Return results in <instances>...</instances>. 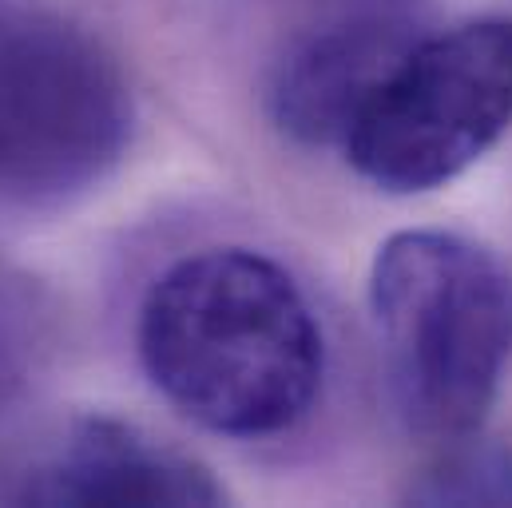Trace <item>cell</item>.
I'll use <instances>...</instances> for the list:
<instances>
[{
    "label": "cell",
    "mask_w": 512,
    "mask_h": 508,
    "mask_svg": "<svg viewBox=\"0 0 512 508\" xmlns=\"http://www.w3.org/2000/svg\"><path fill=\"white\" fill-rule=\"evenodd\" d=\"M0 366H4V326H0Z\"/></svg>",
    "instance_id": "cell-7"
},
{
    "label": "cell",
    "mask_w": 512,
    "mask_h": 508,
    "mask_svg": "<svg viewBox=\"0 0 512 508\" xmlns=\"http://www.w3.org/2000/svg\"><path fill=\"white\" fill-rule=\"evenodd\" d=\"M24 505H223L227 489L191 453L120 417H80L24 477Z\"/></svg>",
    "instance_id": "cell-6"
},
{
    "label": "cell",
    "mask_w": 512,
    "mask_h": 508,
    "mask_svg": "<svg viewBox=\"0 0 512 508\" xmlns=\"http://www.w3.org/2000/svg\"><path fill=\"white\" fill-rule=\"evenodd\" d=\"M151 385L195 425L266 441L302 425L322 393L326 338L294 274L247 247L171 262L135 330Z\"/></svg>",
    "instance_id": "cell-1"
},
{
    "label": "cell",
    "mask_w": 512,
    "mask_h": 508,
    "mask_svg": "<svg viewBox=\"0 0 512 508\" xmlns=\"http://www.w3.org/2000/svg\"><path fill=\"white\" fill-rule=\"evenodd\" d=\"M370 322L401 425L429 441L473 437L512 358V274L453 231H397L370 266Z\"/></svg>",
    "instance_id": "cell-2"
},
{
    "label": "cell",
    "mask_w": 512,
    "mask_h": 508,
    "mask_svg": "<svg viewBox=\"0 0 512 508\" xmlns=\"http://www.w3.org/2000/svg\"><path fill=\"white\" fill-rule=\"evenodd\" d=\"M135 100L100 36L36 0H0V203L64 207L128 155Z\"/></svg>",
    "instance_id": "cell-3"
},
{
    "label": "cell",
    "mask_w": 512,
    "mask_h": 508,
    "mask_svg": "<svg viewBox=\"0 0 512 508\" xmlns=\"http://www.w3.org/2000/svg\"><path fill=\"white\" fill-rule=\"evenodd\" d=\"M421 36L417 0H306L266 68L270 124L302 147H342Z\"/></svg>",
    "instance_id": "cell-5"
},
{
    "label": "cell",
    "mask_w": 512,
    "mask_h": 508,
    "mask_svg": "<svg viewBox=\"0 0 512 508\" xmlns=\"http://www.w3.org/2000/svg\"><path fill=\"white\" fill-rule=\"evenodd\" d=\"M512 127V16L425 32L350 127V167L385 195H425Z\"/></svg>",
    "instance_id": "cell-4"
}]
</instances>
